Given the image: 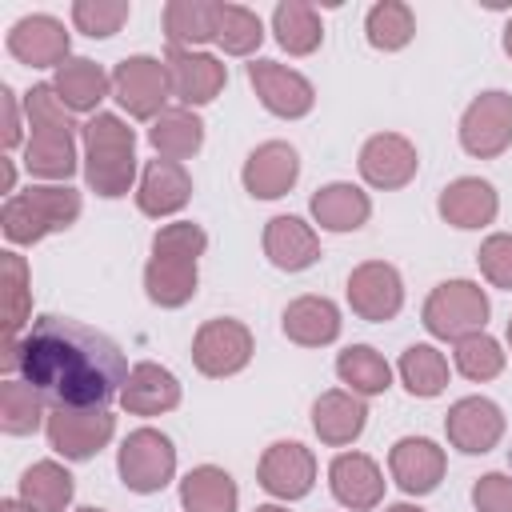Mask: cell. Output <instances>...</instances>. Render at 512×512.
<instances>
[{"label": "cell", "instance_id": "6da1fadb", "mask_svg": "<svg viewBox=\"0 0 512 512\" xmlns=\"http://www.w3.org/2000/svg\"><path fill=\"white\" fill-rule=\"evenodd\" d=\"M4 368H20L32 388L76 408H104L132 372L112 336L68 316H40L4 348Z\"/></svg>", "mask_w": 512, "mask_h": 512}, {"label": "cell", "instance_id": "7a4b0ae2", "mask_svg": "<svg viewBox=\"0 0 512 512\" xmlns=\"http://www.w3.org/2000/svg\"><path fill=\"white\" fill-rule=\"evenodd\" d=\"M84 180L96 196H124L136 180V132L116 112H96L84 124Z\"/></svg>", "mask_w": 512, "mask_h": 512}, {"label": "cell", "instance_id": "3957f363", "mask_svg": "<svg viewBox=\"0 0 512 512\" xmlns=\"http://www.w3.org/2000/svg\"><path fill=\"white\" fill-rule=\"evenodd\" d=\"M80 216V192L68 184H32L12 192L0 212V228L12 244H36L48 232L72 228Z\"/></svg>", "mask_w": 512, "mask_h": 512}, {"label": "cell", "instance_id": "277c9868", "mask_svg": "<svg viewBox=\"0 0 512 512\" xmlns=\"http://www.w3.org/2000/svg\"><path fill=\"white\" fill-rule=\"evenodd\" d=\"M488 324V296L476 280H444L424 300V328L436 340H464L484 332Z\"/></svg>", "mask_w": 512, "mask_h": 512}, {"label": "cell", "instance_id": "5b68a950", "mask_svg": "<svg viewBox=\"0 0 512 512\" xmlns=\"http://www.w3.org/2000/svg\"><path fill=\"white\" fill-rule=\"evenodd\" d=\"M116 472L132 492H160L176 472V448L160 428H136L116 452Z\"/></svg>", "mask_w": 512, "mask_h": 512}, {"label": "cell", "instance_id": "8992f818", "mask_svg": "<svg viewBox=\"0 0 512 512\" xmlns=\"http://www.w3.org/2000/svg\"><path fill=\"white\" fill-rule=\"evenodd\" d=\"M112 96L120 100V108L136 120H156L172 96V80H168V64L156 56H124L112 72Z\"/></svg>", "mask_w": 512, "mask_h": 512}, {"label": "cell", "instance_id": "52a82bcc", "mask_svg": "<svg viewBox=\"0 0 512 512\" xmlns=\"http://www.w3.org/2000/svg\"><path fill=\"white\" fill-rule=\"evenodd\" d=\"M48 444L64 456V460H88L96 456L112 432H116V416L108 408H76V404H56L44 420Z\"/></svg>", "mask_w": 512, "mask_h": 512}, {"label": "cell", "instance_id": "ba28073f", "mask_svg": "<svg viewBox=\"0 0 512 512\" xmlns=\"http://www.w3.org/2000/svg\"><path fill=\"white\" fill-rule=\"evenodd\" d=\"M460 144L476 160H492L512 144V92L488 88L460 116Z\"/></svg>", "mask_w": 512, "mask_h": 512}, {"label": "cell", "instance_id": "9c48e42d", "mask_svg": "<svg viewBox=\"0 0 512 512\" xmlns=\"http://www.w3.org/2000/svg\"><path fill=\"white\" fill-rule=\"evenodd\" d=\"M252 360V332L232 320V316H216V320H204L192 336V364L212 376V380H224V376H236L240 368H248Z\"/></svg>", "mask_w": 512, "mask_h": 512}, {"label": "cell", "instance_id": "30bf717a", "mask_svg": "<svg viewBox=\"0 0 512 512\" xmlns=\"http://www.w3.org/2000/svg\"><path fill=\"white\" fill-rule=\"evenodd\" d=\"M348 304L360 320L384 324L404 308V280L388 260H364L348 272Z\"/></svg>", "mask_w": 512, "mask_h": 512}, {"label": "cell", "instance_id": "8fae6325", "mask_svg": "<svg viewBox=\"0 0 512 512\" xmlns=\"http://www.w3.org/2000/svg\"><path fill=\"white\" fill-rule=\"evenodd\" d=\"M256 480L264 492H272L280 500H300L316 484V456L300 440H276L264 448V456L256 464Z\"/></svg>", "mask_w": 512, "mask_h": 512}, {"label": "cell", "instance_id": "7c38bea8", "mask_svg": "<svg viewBox=\"0 0 512 512\" xmlns=\"http://www.w3.org/2000/svg\"><path fill=\"white\" fill-rule=\"evenodd\" d=\"M248 80L260 96V104L272 112V116H284V120H300L312 112L316 104V88L308 76H300L296 68H284L276 60H252L248 64Z\"/></svg>", "mask_w": 512, "mask_h": 512}, {"label": "cell", "instance_id": "4fadbf2b", "mask_svg": "<svg viewBox=\"0 0 512 512\" xmlns=\"http://www.w3.org/2000/svg\"><path fill=\"white\" fill-rule=\"evenodd\" d=\"M444 432H448V444L468 452V456H484L500 444L504 436V412L496 400L488 396H464L448 408L444 416Z\"/></svg>", "mask_w": 512, "mask_h": 512}, {"label": "cell", "instance_id": "5bb4252c", "mask_svg": "<svg viewBox=\"0 0 512 512\" xmlns=\"http://www.w3.org/2000/svg\"><path fill=\"white\" fill-rule=\"evenodd\" d=\"M164 64H168L172 96L184 100L188 108L212 104L228 84V68L212 52H200V48H168Z\"/></svg>", "mask_w": 512, "mask_h": 512}, {"label": "cell", "instance_id": "9a60e30c", "mask_svg": "<svg viewBox=\"0 0 512 512\" xmlns=\"http://www.w3.org/2000/svg\"><path fill=\"white\" fill-rule=\"evenodd\" d=\"M360 176L380 188V192H392V188H404L416 168H420V156H416V144L400 132H376L364 140L360 148Z\"/></svg>", "mask_w": 512, "mask_h": 512}, {"label": "cell", "instance_id": "2e32d148", "mask_svg": "<svg viewBox=\"0 0 512 512\" xmlns=\"http://www.w3.org/2000/svg\"><path fill=\"white\" fill-rule=\"evenodd\" d=\"M444 468H448V456L436 440L428 436H400L388 452V472L392 480L408 492V496H428L440 488L444 480Z\"/></svg>", "mask_w": 512, "mask_h": 512}, {"label": "cell", "instance_id": "e0dca14e", "mask_svg": "<svg viewBox=\"0 0 512 512\" xmlns=\"http://www.w3.org/2000/svg\"><path fill=\"white\" fill-rule=\"evenodd\" d=\"M300 176V152L284 140H268L260 148L248 152L244 168H240V180H244V192L256 196V200H276L284 196Z\"/></svg>", "mask_w": 512, "mask_h": 512}, {"label": "cell", "instance_id": "ac0fdd59", "mask_svg": "<svg viewBox=\"0 0 512 512\" xmlns=\"http://www.w3.org/2000/svg\"><path fill=\"white\" fill-rule=\"evenodd\" d=\"M8 52L28 68H60L68 60V32L56 16H20L8 32Z\"/></svg>", "mask_w": 512, "mask_h": 512}, {"label": "cell", "instance_id": "d6986e66", "mask_svg": "<svg viewBox=\"0 0 512 512\" xmlns=\"http://www.w3.org/2000/svg\"><path fill=\"white\" fill-rule=\"evenodd\" d=\"M188 200H192V176H188V168H184L180 160L156 156V160L144 164L140 184H136V208H140L144 216H152V220L172 216V212H180Z\"/></svg>", "mask_w": 512, "mask_h": 512}, {"label": "cell", "instance_id": "ffe728a7", "mask_svg": "<svg viewBox=\"0 0 512 512\" xmlns=\"http://www.w3.org/2000/svg\"><path fill=\"white\" fill-rule=\"evenodd\" d=\"M328 484H332V496L352 512H368L384 500V472L364 452H340L328 464Z\"/></svg>", "mask_w": 512, "mask_h": 512}, {"label": "cell", "instance_id": "44dd1931", "mask_svg": "<svg viewBox=\"0 0 512 512\" xmlns=\"http://www.w3.org/2000/svg\"><path fill=\"white\" fill-rule=\"evenodd\" d=\"M264 256L280 272H304L320 260V236L300 216H272L264 224Z\"/></svg>", "mask_w": 512, "mask_h": 512}, {"label": "cell", "instance_id": "7402d4cb", "mask_svg": "<svg viewBox=\"0 0 512 512\" xmlns=\"http://www.w3.org/2000/svg\"><path fill=\"white\" fill-rule=\"evenodd\" d=\"M436 212H440L452 228H484V224L496 220L500 196H496V188H492L488 180H480V176H460V180H452V184L440 192Z\"/></svg>", "mask_w": 512, "mask_h": 512}, {"label": "cell", "instance_id": "603a6c76", "mask_svg": "<svg viewBox=\"0 0 512 512\" xmlns=\"http://www.w3.org/2000/svg\"><path fill=\"white\" fill-rule=\"evenodd\" d=\"M120 404L132 412V416H160V412H172L180 404V380L164 368V364H152V360H140L124 388H120Z\"/></svg>", "mask_w": 512, "mask_h": 512}, {"label": "cell", "instance_id": "cb8c5ba5", "mask_svg": "<svg viewBox=\"0 0 512 512\" xmlns=\"http://www.w3.org/2000/svg\"><path fill=\"white\" fill-rule=\"evenodd\" d=\"M368 424V408H364V396L348 392V388H332V392H320L316 404H312V428L324 444L332 448H344L352 444Z\"/></svg>", "mask_w": 512, "mask_h": 512}, {"label": "cell", "instance_id": "d4e9b609", "mask_svg": "<svg viewBox=\"0 0 512 512\" xmlns=\"http://www.w3.org/2000/svg\"><path fill=\"white\" fill-rule=\"evenodd\" d=\"M280 328L300 348H324L340 336V308L328 296H296L284 308Z\"/></svg>", "mask_w": 512, "mask_h": 512}, {"label": "cell", "instance_id": "484cf974", "mask_svg": "<svg viewBox=\"0 0 512 512\" xmlns=\"http://www.w3.org/2000/svg\"><path fill=\"white\" fill-rule=\"evenodd\" d=\"M308 208H312L316 224L328 228V232H356V228H364L368 216H372L368 192L356 188V184H348V180H332V184L316 188V196H312Z\"/></svg>", "mask_w": 512, "mask_h": 512}, {"label": "cell", "instance_id": "4316f807", "mask_svg": "<svg viewBox=\"0 0 512 512\" xmlns=\"http://www.w3.org/2000/svg\"><path fill=\"white\" fill-rule=\"evenodd\" d=\"M52 88H56V96H60L72 112H96V104H100V100L108 96V88H112V76H108L96 60H88V56H68V60L56 68Z\"/></svg>", "mask_w": 512, "mask_h": 512}, {"label": "cell", "instance_id": "83f0119b", "mask_svg": "<svg viewBox=\"0 0 512 512\" xmlns=\"http://www.w3.org/2000/svg\"><path fill=\"white\" fill-rule=\"evenodd\" d=\"M24 168L40 180H68L76 172L72 128H32L24 144Z\"/></svg>", "mask_w": 512, "mask_h": 512}, {"label": "cell", "instance_id": "f1b7e54d", "mask_svg": "<svg viewBox=\"0 0 512 512\" xmlns=\"http://www.w3.org/2000/svg\"><path fill=\"white\" fill-rule=\"evenodd\" d=\"M200 272L196 260H176V256H152L144 264V292L160 308H184L196 296Z\"/></svg>", "mask_w": 512, "mask_h": 512}, {"label": "cell", "instance_id": "f546056e", "mask_svg": "<svg viewBox=\"0 0 512 512\" xmlns=\"http://www.w3.org/2000/svg\"><path fill=\"white\" fill-rule=\"evenodd\" d=\"M148 144L164 160H188L204 144V120L192 108H164L148 128Z\"/></svg>", "mask_w": 512, "mask_h": 512}, {"label": "cell", "instance_id": "4dcf8cb0", "mask_svg": "<svg viewBox=\"0 0 512 512\" xmlns=\"http://www.w3.org/2000/svg\"><path fill=\"white\" fill-rule=\"evenodd\" d=\"M236 480L216 468V464H200L180 480V504L184 512H236Z\"/></svg>", "mask_w": 512, "mask_h": 512}, {"label": "cell", "instance_id": "1f68e13d", "mask_svg": "<svg viewBox=\"0 0 512 512\" xmlns=\"http://www.w3.org/2000/svg\"><path fill=\"white\" fill-rule=\"evenodd\" d=\"M220 4L208 0H172L164 8V36L168 48H196L204 40H216Z\"/></svg>", "mask_w": 512, "mask_h": 512}, {"label": "cell", "instance_id": "d6a6232c", "mask_svg": "<svg viewBox=\"0 0 512 512\" xmlns=\"http://www.w3.org/2000/svg\"><path fill=\"white\" fill-rule=\"evenodd\" d=\"M72 492H76L72 472L56 460H36L20 476V500L32 504L36 512H64L72 504Z\"/></svg>", "mask_w": 512, "mask_h": 512}, {"label": "cell", "instance_id": "836d02e7", "mask_svg": "<svg viewBox=\"0 0 512 512\" xmlns=\"http://www.w3.org/2000/svg\"><path fill=\"white\" fill-rule=\"evenodd\" d=\"M336 376L356 396H380L392 388V368L372 344H352L336 356Z\"/></svg>", "mask_w": 512, "mask_h": 512}, {"label": "cell", "instance_id": "e575fe53", "mask_svg": "<svg viewBox=\"0 0 512 512\" xmlns=\"http://www.w3.org/2000/svg\"><path fill=\"white\" fill-rule=\"evenodd\" d=\"M272 32H276L280 48L292 52V56H308V52H316L320 40H324L320 12H316L312 4H304V0H284V4H276V12H272Z\"/></svg>", "mask_w": 512, "mask_h": 512}, {"label": "cell", "instance_id": "d590c367", "mask_svg": "<svg viewBox=\"0 0 512 512\" xmlns=\"http://www.w3.org/2000/svg\"><path fill=\"white\" fill-rule=\"evenodd\" d=\"M48 420L44 412V392L32 388L28 380H4L0 384V428L8 436H32Z\"/></svg>", "mask_w": 512, "mask_h": 512}, {"label": "cell", "instance_id": "8d00e7d4", "mask_svg": "<svg viewBox=\"0 0 512 512\" xmlns=\"http://www.w3.org/2000/svg\"><path fill=\"white\" fill-rule=\"evenodd\" d=\"M0 288H4V332H8V344H16V336L32 312V276H28V264L20 252L0 256Z\"/></svg>", "mask_w": 512, "mask_h": 512}, {"label": "cell", "instance_id": "74e56055", "mask_svg": "<svg viewBox=\"0 0 512 512\" xmlns=\"http://www.w3.org/2000/svg\"><path fill=\"white\" fill-rule=\"evenodd\" d=\"M396 368H400L404 388H408L412 396H420V400L440 396L444 384H448V360H444V352L432 348V344H412V348H404V356H400Z\"/></svg>", "mask_w": 512, "mask_h": 512}, {"label": "cell", "instance_id": "f35d334b", "mask_svg": "<svg viewBox=\"0 0 512 512\" xmlns=\"http://www.w3.org/2000/svg\"><path fill=\"white\" fill-rule=\"evenodd\" d=\"M364 32H368V44L380 48V52H400L412 36H416V16L408 4L400 0H380L368 8L364 16Z\"/></svg>", "mask_w": 512, "mask_h": 512}, {"label": "cell", "instance_id": "ab89813d", "mask_svg": "<svg viewBox=\"0 0 512 512\" xmlns=\"http://www.w3.org/2000/svg\"><path fill=\"white\" fill-rule=\"evenodd\" d=\"M264 40V24L252 8L244 4H220V24H216V44L228 56H248Z\"/></svg>", "mask_w": 512, "mask_h": 512}, {"label": "cell", "instance_id": "60d3db41", "mask_svg": "<svg viewBox=\"0 0 512 512\" xmlns=\"http://www.w3.org/2000/svg\"><path fill=\"white\" fill-rule=\"evenodd\" d=\"M504 348L488 336V332H472L464 340H456V368L468 376V380H492L504 372Z\"/></svg>", "mask_w": 512, "mask_h": 512}, {"label": "cell", "instance_id": "b9f144b4", "mask_svg": "<svg viewBox=\"0 0 512 512\" xmlns=\"http://www.w3.org/2000/svg\"><path fill=\"white\" fill-rule=\"evenodd\" d=\"M128 4L124 0H76L72 4V24L92 36V40H104V36H116L120 24L128 20Z\"/></svg>", "mask_w": 512, "mask_h": 512}, {"label": "cell", "instance_id": "7bdbcfd3", "mask_svg": "<svg viewBox=\"0 0 512 512\" xmlns=\"http://www.w3.org/2000/svg\"><path fill=\"white\" fill-rule=\"evenodd\" d=\"M208 248V232L192 220H172L152 236V256H176V260H200Z\"/></svg>", "mask_w": 512, "mask_h": 512}, {"label": "cell", "instance_id": "ee69618b", "mask_svg": "<svg viewBox=\"0 0 512 512\" xmlns=\"http://www.w3.org/2000/svg\"><path fill=\"white\" fill-rule=\"evenodd\" d=\"M24 112L32 128H72V108L56 96L52 84H36L24 96Z\"/></svg>", "mask_w": 512, "mask_h": 512}, {"label": "cell", "instance_id": "f6af8a7d", "mask_svg": "<svg viewBox=\"0 0 512 512\" xmlns=\"http://www.w3.org/2000/svg\"><path fill=\"white\" fill-rule=\"evenodd\" d=\"M476 264H480V272H484V280L492 288H508L512 292V232H492L480 244Z\"/></svg>", "mask_w": 512, "mask_h": 512}, {"label": "cell", "instance_id": "bcb514c9", "mask_svg": "<svg viewBox=\"0 0 512 512\" xmlns=\"http://www.w3.org/2000/svg\"><path fill=\"white\" fill-rule=\"evenodd\" d=\"M476 512H512V472H484L472 484Z\"/></svg>", "mask_w": 512, "mask_h": 512}, {"label": "cell", "instance_id": "7dc6e473", "mask_svg": "<svg viewBox=\"0 0 512 512\" xmlns=\"http://www.w3.org/2000/svg\"><path fill=\"white\" fill-rule=\"evenodd\" d=\"M0 108H4V132H0V144H4V148H16V144H20V132H24V128H20V108H16V92H12L8 84L0 88Z\"/></svg>", "mask_w": 512, "mask_h": 512}, {"label": "cell", "instance_id": "c3c4849f", "mask_svg": "<svg viewBox=\"0 0 512 512\" xmlns=\"http://www.w3.org/2000/svg\"><path fill=\"white\" fill-rule=\"evenodd\" d=\"M0 180H4V192L12 196V188H16V168H12V160H8V156L0 160Z\"/></svg>", "mask_w": 512, "mask_h": 512}, {"label": "cell", "instance_id": "681fc988", "mask_svg": "<svg viewBox=\"0 0 512 512\" xmlns=\"http://www.w3.org/2000/svg\"><path fill=\"white\" fill-rule=\"evenodd\" d=\"M0 512H36V508L24 500H0Z\"/></svg>", "mask_w": 512, "mask_h": 512}, {"label": "cell", "instance_id": "f907efd6", "mask_svg": "<svg viewBox=\"0 0 512 512\" xmlns=\"http://www.w3.org/2000/svg\"><path fill=\"white\" fill-rule=\"evenodd\" d=\"M384 512H424L420 504H392V508H384Z\"/></svg>", "mask_w": 512, "mask_h": 512}, {"label": "cell", "instance_id": "816d5d0a", "mask_svg": "<svg viewBox=\"0 0 512 512\" xmlns=\"http://www.w3.org/2000/svg\"><path fill=\"white\" fill-rule=\"evenodd\" d=\"M504 52H508V56H512V20H508V24H504Z\"/></svg>", "mask_w": 512, "mask_h": 512}, {"label": "cell", "instance_id": "f5cc1de1", "mask_svg": "<svg viewBox=\"0 0 512 512\" xmlns=\"http://www.w3.org/2000/svg\"><path fill=\"white\" fill-rule=\"evenodd\" d=\"M252 512H288L284 504H260V508H252Z\"/></svg>", "mask_w": 512, "mask_h": 512}, {"label": "cell", "instance_id": "db71d44e", "mask_svg": "<svg viewBox=\"0 0 512 512\" xmlns=\"http://www.w3.org/2000/svg\"><path fill=\"white\" fill-rule=\"evenodd\" d=\"M508 348H512V320H508Z\"/></svg>", "mask_w": 512, "mask_h": 512}, {"label": "cell", "instance_id": "11a10c76", "mask_svg": "<svg viewBox=\"0 0 512 512\" xmlns=\"http://www.w3.org/2000/svg\"><path fill=\"white\" fill-rule=\"evenodd\" d=\"M76 512H104V508H76Z\"/></svg>", "mask_w": 512, "mask_h": 512}]
</instances>
